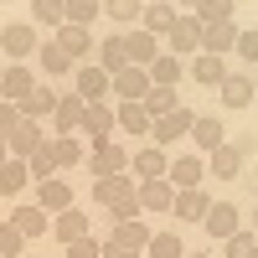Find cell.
Listing matches in <instances>:
<instances>
[{
    "label": "cell",
    "mask_w": 258,
    "mask_h": 258,
    "mask_svg": "<svg viewBox=\"0 0 258 258\" xmlns=\"http://www.w3.org/2000/svg\"><path fill=\"white\" fill-rule=\"evenodd\" d=\"M52 36L62 41V52H68L73 62H93V57H98V36H93V26H73V21H62Z\"/></svg>",
    "instance_id": "6da1fadb"
},
{
    "label": "cell",
    "mask_w": 258,
    "mask_h": 258,
    "mask_svg": "<svg viewBox=\"0 0 258 258\" xmlns=\"http://www.w3.org/2000/svg\"><path fill=\"white\" fill-rule=\"evenodd\" d=\"M36 47H41V41H36V26H31V21H11V26L0 31V52H6L11 62L36 57Z\"/></svg>",
    "instance_id": "7a4b0ae2"
},
{
    "label": "cell",
    "mask_w": 258,
    "mask_h": 258,
    "mask_svg": "<svg viewBox=\"0 0 258 258\" xmlns=\"http://www.w3.org/2000/svg\"><path fill=\"white\" fill-rule=\"evenodd\" d=\"M73 93H83V103H109V93H114V78L98 68V62H78V88Z\"/></svg>",
    "instance_id": "3957f363"
},
{
    "label": "cell",
    "mask_w": 258,
    "mask_h": 258,
    "mask_svg": "<svg viewBox=\"0 0 258 258\" xmlns=\"http://www.w3.org/2000/svg\"><path fill=\"white\" fill-rule=\"evenodd\" d=\"M114 129H119V119H114L109 103H88V109H83L78 135H88V145H109V140H114Z\"/></svg>",
    "instance_id": "277c9868"
},
{
    "label": "cell",
    "mask_w": 258,
    "mask_h": 258,
    "mask_svg": "<svg viewBox=\"0 0 258 258\" xmlns=\"http://www.w3.org/2000/svg\"><path fill=\"white\" fill-rule=\"evenodd\" d=\"M191 119H197V114L181 103V109H170V114H160L155 124H150V140H155L160 150H165L170 140H186V135H191Z\"/></svg>",
    "instance_id": "5b68a950"
},
{
    "label": "cell",
    "mask_w": 258,
    "mask_h": 258,
    "mask_svg": "<svg viewBox=\"0 0 258 258\" xmlns=\"http://www.w3.org/2000/svg\"><path fill=\"white\" fill-rule=\"evenodd\" d=\"M155 83H150V68H119L114 73V93L109 98H119V103H140Z\"/></svg>",
    "instance_id": "8992f818"
},
{
    "label": "cell",
    "mask_w": 258,
    "mask_h": 258,
    "mask_svg": "<svg viewBox=\"0 0 258 258\" xmlns=\"http://www.w3.org/2000/svg\"><path fill=\"white\" fill-rule=\"evenodd\" d=\"M165 52H170V57H176V52H202V21L181 11L176 26L165 31Z\"/></svg>",
    "instance_id": "52a82bcc"
},
{
    "label": "cell",
    "mask_w": 258,
    "mask_h": 258,
    "mask_svg": "<svg viewBox=\"0 0 258 258\" xmlns=\"http://www.w3.org/2000/svg\"><path fill=\"white\" fill-rule=\"evenodd\" d=\"M124 170H129V150L124 145H93V160H88V176L98 181V176H124Z\"/></svg>",
    "instance_id": "ba28073f"
},
{
    "label": "cell",
    "mask_w": 258,
    "mask_h": 258,
    "mask_svg": "<svg viewBox=\"0 0 258 258\" xmlns=\"http://www.w3.org/2000/svg\"><path fill=\"white\" fill-rule=\"evenodd\" d=\"M57 98H62V93H52L47 83H36V88H31L26 98H21V103H16V109H21V119H31V124H47V119L57 114Z\"/></svg>",
    "instance_id": "9c48e42d"
},
{
    "label": "cell",
    "mask_w": 258,
    "mask_h": 258,
    "mask_svg": "<svg viewBox=\"0 0 258 258\" xmlns=\"http://www.w3.org/2000/svg\"><path fill=\"white\" fill-rule=\"evenodd\" d=\"M202 176H207V155H176V160H170V170H165V181L176 186V191L202 186Z\"/></svg>",
    "instance_id": "30bf717a"
},
{
    "label": "cell",
    "mask_w": 258,
    "mask_h": 258,
    "mask_svg": "<svg viewBox=\"0 0 258 258\" xmlns=\"http://www.w3.org/2000/svg\"><path fill=\"white\" fill-rule=\"evenodd\" d=\"M47 140H52V135H47V124H31V119H21V129H16V135H11L6 145H11V155H16V160H31V155H36V150L47 145Z\"/></svg>",
    "instance_id": "8fae6325"
},
{
    "label": "cell",
    "mask_w": 258,
    "mask_h": 258,
    "mask_svg": "<svg viewBox=\"0 0 258 258\" xmlns=\"http://www.w3.org/2000/svg\"><path fill=\"white\" fill-rule=\"evenodd\" d=\"M36 207L47 212V217H57V212H68V207H78V202H73V186L62 181V176H52V181H41V186H36Z\"/></svg>",
    "instance_id": "7c38bea8"
},
{
    "label": "cell",
    "mask_w": 258,
    "mask_h": 258,
    "mask_svg": "<svg viewBox=\"0 0 258 258\" xmlns=\"http://www.w3.org/2000/svg\"><path fill=\"white\" fill-rule=\"evenodd\" d=\"M207 176H217V181H238L243 176V150L238 145H217L207 155Z\"/></svg>",
    "instance_id": "4fadbf2b"
},
{
    "label": "cell",
    "mask_w": 258,
    "mask_h": 258,
    "mask_svg": "<svg viewBox=\"0 0 258 258\" xmlns=\"http://www.w3.org/2000/svg\"><path fill=\"white\" fill-rule=\"evenodd\" d=\"M52 238L68 248V243H78V238H88V212L83 207H68V212H57L52 217Z\"/></svg>",
    "instance_id": "5bb4252c"
},
{
    "label": "cell",
    "mask_w": 258,
    "mask_h": 258,
    "mask_svg": "<svg viewBox=\"0 0 258 258\" xmlns=\"http://www.w3.org/2000/svg\"><path fill=\"white\" fill-rule=\"evenodd\" d=\"M124 47H129V68H150V62L160 57V36H150L145 26L124 31Z\"/></svg>",
    "instance_id": "9a60e30c"
},
{
    "label": "cell",
    "mask_w": 258,
    "mask_h": 258,
    "mask_svg": "<svg viewBox=\"0 0 258 258\" xmlns=\"http://www.w3.org/2000/svg\"><path fill=\"white\" fill-rule=\"evenodd\" d=\"M202 222H207V232H212L217 243H227L232 232H243V227H238V207H232V202H212Z\"/></svg>",
    "instance_id": "2e32d148"
},
{
    "label": "cell",
    "mask_w": 258,
    "mask_h": 258,
    "mask_svg": "<svg viewBox=\"0 0 258 258\" xmlns=\"http://www.w3.org/2000/svg\"><path fill=\"white\" fill-rule=\"evenodd\" d=\"M129 170H135L140 181H160L165 170H170V160H165L160 145H145V150H135V155H129Z\"/></svg>",
    "instance_id": "e0dca14e"
},
{
    "label": "cell",
    "mask_w": 258,
    "mask_h": 258,
    "mask_svg": "<svg viewBox=\"0 0 258 258\" xmlns=\"http://www.w3.org/2000/svg\"><path fill=\"white\" fill-rule=\"evenodd\" d=\"M36 88V73L26 68V62H6V78H0V93H6V103H21Z\"/></svg>",
    "instance_id": "ac0fdd59"
},
{
    "label": "cell",
    "mask_w": 258,
    "mask_h": 258,
    "mask_svg": "<svg viewBox=\"0 0 258 258\" xmlns=\"http://www.w3.org/2000/svg\"><path fill=\"white\" fill-rule=\"evenodd\" d=\"M83 93H62L57 98V114H52V135H78V124H83Z\"/></svg>",
    "instance_id": "d6986e66"
},
{
    "label": "cell",
    "mask_w": 258,
    "mask_h": 258,
    "mask_svg": "<svg viewBox=\"0 0 258 258\" xmlns=\"http://www.w3.org/2000/svg\"><path fill=\"white\" fill-rule=\"evenodd\" d=\"M253 93H258V83H253L248 73H227V78H222V88H217V98L227 103V109H248Z\"/></svg>",
    "instance_id": "ffe728a7"
},
{
    "label": "cell",
    "mask_w": 258,
    "mask_h": 258,
    "mask_svg": "<svg viewBox=\"0 0 258 258\" xmlns=\"http://www.w3.org/2000/svg\"><path fill=\"white\" fill-rule=\"evenodd\" d=\"M232 47H238V21H212V26H202V52L222 57Z\"/></svg>",
    "instance_id": "44dd1931"
},
{
    "label": "cell",
    "mask_w": 258,
    "mask_h": 258,
    "mask_svg": "<svg viewBox=\"0 0 258 258\" xmlns=\"http://www.w3.org/2000/svg\"><path fill=\"white\" fill-rule=\"evenodd\" d=\"M191 140H197V150H202V155H212L217 145H227V129H222V119L197 114V119H191Z\"/></svg>",
    "instance_id": "7402d4cb"
},
{
    "label": "cell",
    "mask_w": 258,
    "mask_h": 258,
    "mask_svg": "<svg viewBox=\"0 0 258 258\" xmlns=\"http://www.w3.org/2000/svg\"><path fill=\"white\" fill-rule=\"evenodd\" d=\"M11 222H16V232H21L26 243H31V238H41V232H52V217H47L36 202H31V207H16V212H11Z\"/></svg>",
    "instance_id": "603a6c76"
},
{
    "label": "cell",
    "mask_w": 258,
    "mask_h": 258,
    "mask_svg": "<svg viewBox=\"0 0 258 258\" xmlns=\"http://www.w3.org/2000/svg\"><path fill=\"white\" fill-rule=\"evenodd\" d=\"M124 197H135L129 170H124V176H98V181H93V202H98V207H114V202H124Z\"/></svg>",
    "instance_id": "cb8c5ba5"
},
{
    "label": "cell",
    "mask_w": 258,
    "mask_h": 258,
    "mask_svg": "<svg viewBox=\"0 0 258 258\" xmlns=\"http://www.w3.org/2000/svg\"><path fill=\"white\" fill-rule=\"evenodd\" d=\"M140 207L145 212H170L176 207V186H170L165 176L160 181H140Z\"/></svg>",
    "instance_id": "d4e9b609"
},
{
    "label": "cell",
    "mask_w": 258,
    "mask_h": 258,
    "mask_svg": "<svg viewBox=\"0 0 258 258\" xmlns=\"http://www.w3.org/2000/svg\"><path fill=\"white\" fill-rule=\"evenodd\" d=\"M93 62H98V68L109 73V78H114L119 68H129V47H124V31H114L109 41H98V57H93Z\"/></svg>",
    "instance_id": "484cf974"
},
{
    "label": "cell",
    "mask_w": 258,
    "mask_h": 258,
    "mask_svg": "<svg viewBox=\"0 0 258 258\" xmlns=\"http://www.w3.org/2000/svg\"><path fill=\"white\" fill-rule=\"evenodd\" d=\"M207 191L202 186H191V191H176V207H170V217H186V222H202L207 217Z\"/></svg>",
    "instance_id": "4316f807"
},
{
    "label": "cell",
    "mask_w": 258,
    "mask_h": 258,
    "mask_svg": "<svg viewBox=\"0 0 258 258\" xmlns=\"http://www.w3.org/2000/svg\"><path fill=\"white\" fill-rule=\"evenodd\" d=\"M36 57H41V68H47V78H62V73H73V68H78V62L62 52V41H57V36H47V41H41V47H36Z\"/></svg>",
    "instance_id": "83f0119b"
},
{
    "label": "cell",
    "mask_w": 258,
    "mask_h": 258,
    "mask_svg": "<svg viewBox=\"0 0 258 258\" xmlns=\"http://www.w3.org/2000/svg\"><path fill=\"white\" fill-rule=\"evenodd\" d=\"M191 78H197L202 88H222L227 68H222V57H212V52H197V57H191Z\"/></svg>",
    "instance_id": "f1b7e54d"
},
{
    "label": "cell",
    "mask_w": 258,
    "mask_h": 258,
    "mask_svg": "<svg viewBox=\"0 0 258 258\" xmlns=\"http://www.w3.org/2000/svg\"><path fill=\"white\" fill-rule=\"evenodd\" d=\"M103 16L119 21V31H135L145 16V0H103Z\"/></svg>",
    "instance_id": "f546056e"
},
{
    "label": "cell",
    "mask_w": 258,
    "mask_h": 258,
    "mask_svg": "<svg viewBox=\"0 0 258 258\" xmlns=\"http://www.w3.org/2000/svg\"><path fill=\"white\" fill-rule=\"evenodd\" d=\"M181 78H186V68H181V57H170V52H160L155 62H150V83H155V88H176Z\"/></svg>",
    "instance_id": "4dcf8cb0"
},
{
    "label": "cell",
    "mask_w": 258,
    "mask_h": 258,
    "mask_svg": "<svg viewBox=\"0 0 258 258\" xmlns=\"http://www.w3.org/2000/svg\"><path fill=\"white\" fill-rule=\"evenodd\" d=\"M62 21H68V0H31V26L57 31Z\"/></svg>",
    "instance_id": "1f68e13d"
},
{
    "label": "cell",
    "mask_w": 258,
    "mask_h": 258,
    "mask_svg": "<svg viewBox=\"0 0 258 258\" xmlns=\"http://www.w3.org/2000/svg\"><path fill=\"white\" fill-rule=\"evenodd\" d=\"M26 181H31V170H26V160H6L0 165V197H21V191H26Z\"/></svg>",
    "instance_id": "d6a6232c"
},
{
    "label": "cell",
    "mask_w": 258,
    "mask_h": 258,
    "mask_svg": "<svg viewBox=\"0 0 258 258\" xmlns=\"http://www.w3.org/2000/svg\"><path fill=\"white\" fill-rule=\"evenodd\" d=\"M114 119H119V129H124V135H150V124H155V119L145 114V103H119V109H114Z\"/></svg>",
    "instance_id": "836d02e7"
},
{
    "label": "cell",
    "mask_w": 258,
    "mask_h": 258,
    "mask_svg": "<svg viewBox=\"0 0 258 258\" xmlns=\"http://www.w3.org/2000/svg\"><path fill=\"white\" fill-rule=\"evenodd\" d=\"M176 16H181L176 6H145V16H140V26H145L150 36H165L170 26H176Z\"/></svg>",
    "instance_id": "e575fe53"
},
{
    "label": "cell",
    "mask_w": 258,
    "mask_h": 258,
    "mask_svg": "<svg viewBox=\"0 0 258 258\" xmlns=\"http://www.w3.org/2000/svg\"><path fill=\"white\" fill-rule=\"evenodd\" d=\"M52 160H57V170H73V165L83 160L78 135H52Z\"/></svg>",
    "instance_id": "d590c367"
},
{
    "label": "cell",
    "mask_w": 258,
    "mask_h": 258,
    "mask_svg": "<svg viewBox=\"0 0 258 258\" xmlns=\"http://www.w3.org/2000/svg\"><path fill=\"white\" fill-rule=\"evenodd\" d=\"M145 258H186V243H181V232H155L145 248Z\"/></svg>",
    "instance_id": "8d00e7d4"
},
{
    "label": "cell",
    "mask_w": 258,
    "mask_h": 258,
    "mask_svg": "<svg viewBox=\"0 0 258 258\" xmlns=\"http://www.w3.org/2000/svg\"><path fill=\"white\" fill-rule=\"evenodd\" d=\"M140 103H145V114H150V119H160V114H170V109H181L176 88H150V93H145Z\"/></svg>",
    "instance_id": "74e56055"
},
{
    "label": "cell",
    "mask_w": 258,
    "mask_h": 258,
    "mask_svg": "<svg viewBox=\"0 0 258 258\" xmlns=\"http://www.w3.org/2000/svg\"><path fill=\"white\" fill-rule=\"evenodd\" d=\"M114 238H124V243L135 248V253H145V248H150V238H155V232H150V227H145V222L135 217V222H114Z\"/></svg>",
    "instance_id": "f35d334b"
},
{
    "label": "cell",
    "mask_w": 258,
    "mask_h": 258,
    "mask_svg": "<svg viewBox=\"0 0 258 258\" xmlns=\"http://www.w3.org/2000/svg\"><path fill=\"white\" fill-rule=\"evenodd\" d=\"M232 11H238V0H202L191 16H197L202 26H212V21H232Z\"/></svg>",
    "instance_id": "ab89813d"
},
{
    "label": "cell",
    "mask_w": 258,
    "mask_h": 258,
    "mask_svg": "<svg viewBox=\"0 0 258 258\" xmlns=\"http://www.w3.org/2000/svg\"><path fill=\"white\" fill-rule=\"evenodd\" d=\"M26 170H31V181H36V186L57 176V160H52V140H47V145H41V150H36V155L26 160Z\"/></svg>",
    "instance_id": "60d3db41"
},
{
    "label": "cell",
    "mask_w": 258,
    "mask_h": 258,
    "mask_svg": "<svg viewBox=\"0 0 258 258\" xmlns=\"http://www.w3.org/2000/svg\"><path fill=\"white\" fill-rule=\"evenodd\" d=\"M222 258H258V232H232L222 243Z\"/></svg>",
    "instance_id": "b9f144b4"
},
{
    "label": "cell",
    "mask_w": 258,
    "mask_h": 258,
    "mask_svg": "<svg viewBox=\"0 0 258 258\" xmlns=\"http://www.w3.org/2000/svg\"><path fill=\"white\" fill-rule=\"evenodd\" d=\"M103 16V0H68V21L73 26H93Z\"/></svg>",
    "instance_id": "7bdbcfd3"
},
{
    "label": "cell",
    "mask_w": 258,
    "mask_h": 258,
    "mask_svg": "<svg viewBox=\"0 0 258 258\" xmlns=\"http://www.w3.org/2000/svg\"><path fill=\"white\" fill-rule=\"evenodd\" d=\"M21 253H26V238H21L16 222L6 217V222H0V258H21Z\"/></svg>",
    "instance_id": "ee69618b"
},
{
    "label": "cell",
    "mask_w": 258,
    "mask_h": 258,
    "mask_svg": "<svg viewBox=\"0 0 258 258\" xmlns=\"http://www.w3.org/2000/svg\"><path fill=\"white\" fill-rule=\"evenodd\" d=\"M140 212H145V207H140V186H135V197H124V202H114V207H109V217H114V222H135Z\"/></svg>",
    "instance_id": "f6af8a7d"
},
{
    "label": "cell",
    "mask_w": 258,
    "mask_h": 258,
    "mask_svg": "<svg viewBox=\"0 0 258 258\" xmlns=\"http://www.w3.org/2000/svg\"><path fill=\"white\" fill-rule=\"evenodd\" d=\"M232 52H238L243 62H253V68H258V26H253V31H238V47H232Z\"/></svg>",
    "instance_id": "bcb514c9"
},
{
    "label": "cell",
    "mask_w": 258,
    "mask_h": 258,
    "mask_svg": "<svg viewBox=\"0 0 258 258\" xmlns=\"http://www.w3.org/2000/svg\"><path fill=\"white\" fill-rule=\"evenodd\" d=\"M16 129H21V109H16V103H6V98H0V140H11Z\"/></svg>",
    "instance_id": "7dc6e473"
},
{
    "label": "cell",
    "mask_w": 258,
    "mask_h": 258,
    "mask_svg": "<svg viewBox=\"0 0 258 258\" xmlns=\"http://www.w3.org/2000/svg\"><path fill=\"white\" fill-rule=\"evenodd\" d=\"M68 258H103V243L98 238H78V243H68Z\"/></svg>",
    "instance_id": "c3c4849f"
},
{
    "label": "cell",
    "mask_w": 258,
    "mask_h": 258,
    "mask_svg": "<svg viewBox=\"0 0 258 258\" xmlns=\"http://www.w3.org/2000/svg\"><path fill=\"white\" fill-rule=\"evenodd\" d=\"M103 258H145V253H135L124 238H114V232H109V238H103Z\"/></svg>",
    "instance_id": "681fc988"
},
{
    "label": "cell",
    "mask_w": 258,
    "mask_h": 258,
    "mask_svg": "<svg viewBox=\"0 0 258 258\" xmlns=\"http://www.w3.org/2000/svg\"><path fill=\"white\" fill-rule=\"evenodd\" d=\"M197 6H202V0H176V11H186V16L197 11Z\"/></svg>",
    "instance_id": "f907efd6"
},
{
    "label": "cell",
    "mask_w": 258,
    "mask_h": 258,
    "mask_svg": "<svg viewBox=\"0 0 258 258\" xmlns=\"http://www.w3.org/2000/svg\"><path fill=\"white\" fill-rule=\"evenodd\" d=\"M6 160H11V145H6V140H0V165H6Z\"/></svg>",
    "instance_id": "816d5d0a"
},
{
    "label": "cell",
    "mask_w": 258,
    "mask_h": 258,
    "mask_svg": "<svg viewBox=\"0 0 258 258\" xmlns=\"http://www.w3.org/2000/svg\"><path fill=\"white\" fill-rule=\"evenodd\" d=\"M145 6H176V0H145Z\"/></svg>",
    "instance_id": "f5cc1de1"
},
{
    "label": "cell",
    "mask_w": 258,
    "mask_h": 258,
    "mask_svg": "<svg viewBox=\"0 0 258 258\" xmlns=\"http://www.w3.org/2000/svg\"><path fill=\"white\" fill-rule=\"evenodd\" d=\"M253 232H258V207H253Z\"/></svg>",
    "instance_id": "db71d44e"
},
{
    "label": "cell",
    "mask_w": 258,
    "mask_h": 258,
    "mask_svg": "<svg viewBox=\"0 0 258 258\" xmlns=\"http://www.w3.org/2000/svg\"><path fill=\"white\" fill-rule=\"evenodd\" d=\"M186 258H191V253H186ZM197 258H212V253H197Z\"/></svg>",
    "instance_id": "11a10c76"
},
{
    "label": "cell",
    "mask_w": 258,
    "mask_h": 258,
    "mask_svg": "<svg viewBox=\"0 0 258 258\" xmlns=\"http://www.w3.org/2000/svg\"><path fill=\"white\" fill-rule=\"evenodd\" d=\"M0 78H6V62H0Z\"/></svg>",
    "instance_id": "9f6ffc18"
},
{
    "label": "cell",
    "mask_w": 258,
    "mask_h": 258,
    "mask_svg": "<svg viewBox=\"0 0 258 258\" xmlns=\"http://www.w3.org/2000/svg\"><path fill=\"white\" fill-rule=\"evenodd\" d=\"M0 6H11V0H0Z\"/></svg>",
    "instance_id": "6f0895ef"
}]
</instances>
